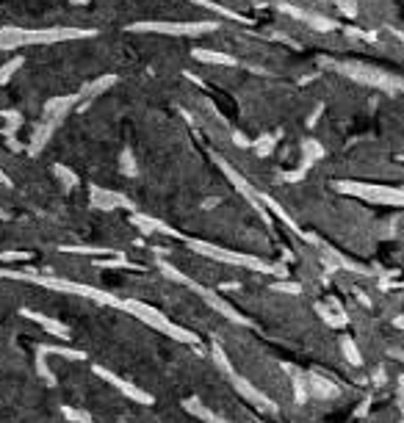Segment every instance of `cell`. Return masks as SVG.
Here are the masks:
<instances>
[{
    "label": "cell",
    "instance_id": "1",
    "mask_svg": "<svg viewBox=\"0 0 404 423\" xmlns=\"http://www.w3.org/2000/svg\"><path fill=\"white\" fill-rule=\"evenodd\" d=\"M216 22H183V25H172V22H142L133 25V31H161V34H205L214 31Z\"/></svg>",
    "mask_w": 404,
    "mask_h": 423
}]
</instances>
